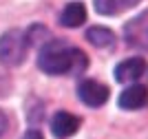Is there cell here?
I'll list each match as a JSON object with an SVG mask.
<instances>
[{
    "instance_id": "cell-1",
    "label": "cell",
    "mask_w": 148,
    "mask_h": 139,
    "mask_svg": "<svg viewBox=\"0 0 148 139\" xmlns=\"http://www.w3.org/2000/svg\"><path fill=\"white\" fill-rule=\"evenodd\" d=\"M38 66L49 75H64L86 66V55L80 49L66 44L64 40H51L40 49Z\"/></svg>"
},
{
    "instance_id": "cell-2",
    "label": "cell",
    "mask_w": 148,
    "mask_h": 139,
    "mask_svg": "<svg viewBox=\"0 0 148 139\" xmlns=\"http://www.w3.org/2000/svg\"><path fill=\"white\" fill-rule=\"evenodd\" d=\"M27 49H29V40H27L25 31L20 29L7 31L0 38V62L7 66H18L25 62Z\"/></svg>"
},
{
    "instance_id": "cell-3",
    "label": "cell",
    "mask_w": 148,
    "mask_h": 139,
    "mask_svg": "<svg viewBox=\"0 0 148 139\" xmlns=\"http://www.w3.org/2000/svg\"><path fill=\"white\" fill-rule=\"evenodd\" d=\"M77 95H80V99L86 104V106L97 108V106L106 104V99H108V88H106L104 84L95 82V79H84V82H80V86H77Z\"/></svg>"
},
{
    "instance_id": "cell-4",
    "label": "cell",
    "mask_w": 148,
    "mask_h": 139,
    "mask_svg": "<svg viewBox=\"0 0 148 139\" xmlns=\"http://www.w3.org/2000/svg\"><path fill=\"white\" fill-rule=\"evenodd\" d=\"M146 71V62L142 58H128V60L119 62L115 66V79L126 84V82H135L137 77H142Z\"/></svg>"
},
{
    "instance_id": "cell-5",
    "label": "cell",
    "mask_w": 148,
    "mask_h": 139,
    "mask_svg": "<svg viewBox=\"0 0 148 139\" xmlns=\"http://www.w3.org/2000/svg\"><path fill=\"white\" fill-rule=\"evenodd\" d=\"M77 128H80V119L71 113H64V110L56 113V117L51 119V130L58 139H66L71 135H75Z\"/></svg>"
},
{
    "instance_id": "cell-6",
    "label": "cell",
    "mask_w": 148,
    "mask_h": 139,
    "mask_svg": "<svg viewBox=\"0 0 148 139\" xmlns=\"http://www.w3.org/2000/svg\"><path fill=\"white\" fill-rule=\"evenodd\" d=\"M146 102H148V88H146V86H142V84L128 86V88L119 95V106H122L124 110L142 108Z\"/></svg>"
},
{
    "instance_id": "cell-7",
    "label": "cell",
    "mask_w": 148,
    "mask_h": 139,
    "mask_svg": "<svg viewBox=\"0 0 148 139\" xmlns=\"http://www.w3.org/2000/svg\"><path fill=\"white\" fill-rule=\"evenodd\" d=\"M84 20H86V7L82 5V2H71V5H66L64 11H62V16H60V22L64 24V27H71V29L80 27Z\"/></svg>"
},
{
    "instance_id": "cell-8",
    "label": "cell",
    "mask_w": 148,
    "mask_h": 139,
    "mask_svg": "<svg viewBox=\"0 0 148 139\" xmlns=\"http://www.w3.org/2000/svg\"><path fill=\"white\" fill-rule=\"evenodd\" d=\"M139 0H95V9L102 16H115V13H122L130 7H135Z\"/></svg>"
},
{
    "instance_id": "cell-9",
    "label": "cell",
    "mask_w": 148,
    "mask_h": 139,
    "mask_svg": "<svg viewBox=\"0 0 148 139\" xmlns=\"http://www.w3.org/2000/svg\"><path fill=\"white\" fill-rule=\"evenodd\" d=\"M86 40L91 44H95V47H113V42H115V33H113L111 29H106V27H91V29L86 31Z\"/></svg>"
},
{
    "instance_id": "cell-10",
    "label": "cell",
    "mask_w": 148,
    "mask_h": 139,
    "mask_svg": "<svg viewBox=\"0 0 148 139\" xmlns=\"http://www.w3.org/2000/svg\"><path fill=\"white\" fill-rule=\"evenodd\" d=\"M126 36H128L130 44H142L144 49H148V27L144 29V16H142V18H137V20H133V22L128 24Z\"/></svg>"
},
{
    "instance_id": "cell-11",
    "label": "cell",
    "mask_w": 148,
    "mask_h": 139,
    "mask_svg": "<svg viewBox=\"0 0 148 139\" xmlns=\"http://www.w3.org/2000/svg\"><path fill=\"white\" fill-rule=\"evenodd\" d=\"M5 130H7V115L0 110V137L5 135Z\"/></svg>"
},
{
    "instance_id": "cell-12",
    "label": "cell",
    "mask_w": 148,
    "mask_h": 139,
    "mask_svg": "<svg viewBox=\"0 0 148 139\" xmlns=\"http://www.w3.org/2000/svg\"><path fill=\"white\" fill-rule=\"evenodd\" d=\"M22 139H42V135L38 133V130H29V133H27Z\"/></svg>"
}]
</instances>
